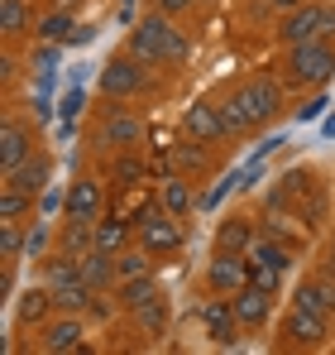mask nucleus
<instances>
[{"instance_id": "nucleus-1", "label": "nucleus", "mask_w": 335, "mask_h": 355, "mask_svg": "<svg viewBox=\"0 0 335 355\" xmlns=\"http://www.w3.org/2000/svg\"><path fill=\"white\" fill-rule=\"evenodd\" d=\"M287 96H292V87L282 82V72H244L239 82H230L211 101L221 106L230 135L239 139V135H254V130L273 125L287 111Z\"/></svg>"}, {"instance_id": "nucleus-15", "label": "nucleus", "mask_w": 335, "mask_h": 355, "mask_svg": "<svg viewBox=\"0 0 335 355\" xmlns=\"http://www.w3.org/2000/svg\"><path fill=\"white\" fill-rule=\"evenodd\" d=\"M177 125H182V135H192V139H201V144H230L235 135H230V125H225L221 106L211 101V96H201V101H187L182 106V116H177Z\"/></svg>"}, {"instance_id": "nucleus-40", "label": "nucleus", "mask_w": 335, "mask_h": 355, "mask_svg": "<svg viewBox=\"0 0 335 355\" xmlns=\"http://www.w3.org/2000/svg\"><path fill=\"white\" fill-rule=\"evenodd\" d=\"M321 264H326V269L335 264V226H331V236H326V245H321Z\"/></svg>"}, {"instance_id": "nucleus-5", "label": "nucleus", "mask_w": 335, "mask_h": 355, "mask_svg": "<svg viewBox=\"0 0 335 355\" xmlns=\"http://www.w3.org/2000/svg\"><path fill=\"white\" fill-rule=\"evenodd\" d=\"M335 341V317L316 307L311 297H297L282 307L278 317V351H326Z\"/></svg>"}, {"instance_id": "nucleus-4", "label": "nucleus", "mask_w": 335, "mask_h": 355, "mask_svg": "<svg viewBox=\"0 0 335 355\" xmlns=\"http://www.w3.org/2000/svg\"><path fill=\"white\" fill-rule=\"evenodd\" d=\"M154 72L159 67L139 62L129 49H115L111 58L96 67V92L111 96V101H154V96H163V82Z\"/></svg>"}, {"instance_id": "nucleus-17", "label": "nucleus", "mask_w": 335, "mask_h": 355, "mask_svg": "<svg viewBox=\"0 0 335 355\" xmlns=\"http://www.w3.org/2000/svg\"><path fill=\"white\" fill-rule=\"evenodd\" d=\"M230 302H235V317H239L244 336H259V331H269V327H273L278 293H269V288H259V284H244L239 293H230Z\"/></svg>"}, {"instance_id": "nucleus-39", "label": "nucleus", "mask_w": 335, "mask_h": 355, "mask_svg": "<svg viewBox=\"0 0 335 355\" xmlns=\"http://www.w3.org/2000/svg\"><path fill=\"white\" fill-rule=\"evenodd\" d=\"M269 15H287V10H297V5H307V0H259Z\"/></svg>"}, {"instance_id": "nucleus-7", "label": "nucleus", "mask_w": 335, "mask_h": 355, "mask_svg": "<svg viewBox=\"0 0 335 355\" xmlns=\"http://www.w3.org/2000/svg\"><path fill=\"white\" fill-rule=\"evenodd\" d=\"M115 302H120V312L134 322L139 336H168L172 312H168L163 284H159L154 274H144V279H125V284L115 288Z\"/></svg>"}, {"instance_id": "nucleus-42", "label": "nucleus", "mask_w": 335, "mask_h": 355, "mask_svg": "<svg viewBox=\"0 0 335 355\" xmlns=\"http://www.w3.org/2000/svg\"><path fill=\"white\" fill-rule=\"evenodd\" d=\"M57 10H77V5H82V0H53Z\"/></svg>"}, {"instance_id": "nucleus-44", "label": "nucleus", "mask_w": 335, "mask_h": 355, "mask_svg": "<svg viewBox=\"0 0 335 355\" xmlns=\"http://www.w3.org/2000/svg\"><path fill=\"white\" fill-rule=\"evenodd\" d=\"M120 5H125V10H129V5H134V0H120Z\"/></svg>"}, {"instance_id": "nucleus-19", "label": "nucleus", "mask_w": 335, "mask_h": 355, "mask_svg": "<svg viewBox=\"0 0 335 355\" xmlns=\"http://www.w3.org/2000/svg\"><path fill=\"white\" fill-rule=\"evenodd\" d=\"M201 284L206 293H239L249 284V254H230V250H211L206 269H201Z\"/></svg>"}, {"instance_id": "nucleus-2", "label": "nucleus", "mask_w": 335, "mask_h": 355, "mask_svg": "<svg viewBox=\"0 0 335 355\" xmlns=\"http://www.w3.org/2000/svg\"><path fill=\"white\" fill-rule=\"evenodd\" d=\"M120 49H129L139 62H149V67H159V72H187L192 58H197V44H192V34L182 29V19H168L159 10H144V15L134 19V29L125 34Z\"/></svg>"}, {"instance_id": "nucleus-11", "label": "nucleus", "mask_w": 335, "mask_h": 355, "mask_svg": "<svg viewBox=\"0 0 335 355\" xmlns=\"http://www.w3.org/2000/svg\"><path fill=\"white\" fill-rule=\"evenodd\" d=\"M87 336H91V317L87 312H53L34 331V351L39 355H72V351H87Z\"/></svg>"}, {"instance_id": "nucleus-18", "label": "nucleus", "mask_w": 335, "mask_h": 355, "mask_svg": "<svg viewBox=\"0 0 335 355\" xmlns=\"http://www.w3.org/2000/svg\"><path fill=\"white\" fill-rule=\"evenodd\" d=\"M264 236V221L259 211H225L216 221V236H211V250H230V254H249V245Z\"/></svg>"}, {"instance_id": "nucleus-14", "label": "nucleus", "mask_w": 335, "mask_h": 355, "mask_svg": "<svg viewBox=\"0 0 335 355\" xmlns=\"http://www.w3.org/2000/svg\"><path fill=\"white\" fill-rule=\"evenodd\" d=\"M44 144H39V125L29 116H5V130H0V178L5 173H15L29 154H39Z\"/></svg>"}, {"instance_id": "nucleus-38", "label": "nucleus", "mask_w": 335, "mask_h": 355, "mask_svg": "<svg viewBox=\"0 0 335 355\" xmlns=\"http://www.w3.org/2000/svg\"><path fill=\"white\" fill-rule=\"evenodd\" d=\"M321 39H335V0H321Z\"/></svg>"}, {"instance_id": "nucleus-22", "label": "nucleus", "mask_w": 335, "mask_h": 355, "mask_svg": "<svg viewBox=\"0 0 335 355\" xmlns=\"http://www.w3.org/2000/svg\"><path fill=\"white\" fill-rule=\"evenodd\" d=\"M154 197L163 202L177 221H192V216L201 211V192H197V182L182 178V173H163V178H159V187H154Z\"/></svg>"}, {"instance_id": "nucleus-23", "label": "nucleus", "mask_w": 335, "mask_h": 355, "mask_svg": "<svg viewBox=\"0 0 335 355\" xmlns=\"http://www.w3.org/2000/svg\"><path fill=\"white\" fill-rule=\"evenodd\" d=\"M106 182L125 187V192L144 187L149 182V154L144 149H115V154H106Z\"/></svg>"}, {"instance_id": "nucleus-8", "label": "nucleus", "mask_w": 335, "mask_h": 355, "mask_svg": "<svg viewBox=\"0 0 335 355\" xmlns=\"http://www.w3.org/2000/svg\"><path fill=\"white\" fill-rule=\"evenodd\" d=\"M129 221H134V245H144V250H149V254H159V259L182 254V245H187V236H192V226H187V221H177L159 197L139 202V207L129 211Z\"/></svg>"}, {"instance_id": "nucleus-32", "label": "nucleus", "mask_w": 335, "mask_h": 355, "mask_svg": "<svg viewBox=\"0 0 335 355\" xmlns=\"http://www.w3.org/2000/svg\"><path fill=\"white\" fill-rule=\"evenodd\" d=\"M19 259H24V226L0 221V264H19Z\"/></svg>"}, {"instance_id": "nucleus-35", "label": "nucleus", "mask_w": 335, "mask_h": 355, "mask_svg": "<svg viewBox=\"0 0 335 355\" xmlns=\"http://www.w3.org/2000/svg\"><path fill=\"white\" fill-rule=\"evenodd\" d=\"M62 202H67V187H57V182H48V192L39 197V216H62Z\"/></svg>"}, {"instance_id": "nucleus-13", "label": "nucleus", "mask_w": 335, "mask_h": 355, "mask_svg": "<svg viewBox=\"0 0 335 355\" xmlns=\"http://www.w3.org/2000/svg\"><path fill=\"white\" fill-rule=\"evenodd\" d=\"M197 322H201V336L211 341V346H239L244 341V327H239V317H235V302L225 293H206V302L197 307Z\"/></svg>"}, {"instance_id": "nucleus-29", "label": "nucleus", "mask_w": 335, "mask_h": 355, "mask_svg": "<svg viewBox=\"0 0 335 355\" xmlns=\"http://www.w3.org/2000/svg\"><path fill=\"white\" fill-rule=\"evenodd\" d=\"M34 216H39V197H29V192H19V187L0 182V221H19V226H29Z\"/></svg>"}, {"instance_id": "nucleus-21", "label": "nucleus", "mask_w": 335, "mask_h": 355, "mask_svg": "<svg viewBox=\"0 0 335 355\" xmlns=\"http://www.w3.org/2000/svg\"><path fill=\"white\" fill-rule=\"evenodd\" d=\"M53 312H57L53 288L34 279V284H29L24 293L15 297V331H39V327H44V322H48Z\"/></svg>"}, {"instance_id": "nucleus-27", "label": "nucleus", "mask_w": 335, "mask_h": 355, "mask_svg": "<svg viewBox=\"0 0 335 355\" xmlns=\"http://www.w3.org/2000/svg\"><path fill=\"white\" fill-rule=\"evenodd\" d=\"M292 293H297V297H311L316 307H326V312L335 317V274L326 269V264H311V269L302 274V284H297Z\"/></svg>"}, {"instance_id": "nucleus-26", "label": "nucleus", "mask_w": 335, "mask_h": 355, "mask_svg": "<svg viewBox=\"0 0 335 355\" xmlns=\"http://www.w3.org/2000/svg\"><path fill=\"white\" fill-rule=\"evenodd\" d=\"M77 269H82V279L96 288V293H115L120 288V269H115V254H106V250H87L82 259H77Z\"/></svg>"}, {"instance_id": "nucleus-28", "label": "nucleus", "mask_w": 335, "mask_h": 355, "mask_svg": "<svg viewBox=\"0 0 335 355\" xmlns=\"http://www.w3.org/2000/svg\"><path fill=\"white\" fill-rule=\"evenodd\" d=\"M134 245V221L129 216H101L96 221V250H106V254H120V250H129Z\"/></svg>"}, {"instance_id": "nucleus-24", "label": "nucleus", "mask_w": 335, "mask_h": 355, "mask_svg": "<svg viewBox=\"0 0 335 355\" xmlns=\"http://www.w3.org/2000/svg\"><path fill=\"white\" fill-rule=\"evenodd\" d=\"M0 182H10V187H19V192H29V197H44V192H48V182H53V154H48V149L29 154L15 173H5Z\"/></svg>"}, {"instance_id": "nucleus-37", "label": "nucleus", "mask_w": 335, "mask_h": 355, "mask_svg": "<svg viewBox=\"0 0 335 355\" xmlns=\"http://www.w3.org/2000/svg\"><path fill=\"white\" fill-rule=\"evenodd\" d=\"M321 111H326V92H307V101H302L292 116H297V120H316Z\"/></svg>"}, {"instance_id": "nucleus-10", "label": "nucleus", "mask_w": 335, "mask_h": 355, "mask_svg": "<svg viewBox=\"0 0 335 355\" xmlns=\"http://www.w3.org/2000/svg\"><path fill=\"white\" fill-rule=\"evenodd\" d=\"M292 269H297V250L292 245H282L273 236H259L249 245V284H259L269 293H282Z\"/></svg>"}, {"instance_id": "nucleus-33", "label": "nucleus", "mask_w": 335, "mask_h": 355, "mask_svg": "<svg viewBox=\"0 0 335 355\" xmlns=\"http://www.w3.org/2000/svg\"><path fill=\"white\" fill-rule=\"evenodd\" d=\"M62 49H67V44H48V39H39V49H29V67H39V72H53L57 58H62Z\"/></svg>"}, {"instance_id": "nucleus-25", "label": "nucleus", "mask_w": 335, "mask_h": 355, "mask_svg": "<svg viewBox=\"0 0 335 355\" xmlns=\"http://www.w3.org/2000/svg\"><path fill=\"white\" fill-rule=\"evenodd\" d=\"M34 29H39L34 0H0V39H5V49H15L19 39H34Z\"/></svg>"}, {"instance_id": "nucleus-30", "label": "nucleus", "mask_w": 335, "mask_h": 355, "mask_svg": "<svg viewBox=\"0 0 335 355\" xmlns=\"http://www.w3.org/2000/svg\"><path fill=\"white\" fill-rule=\"evenodd\" d=\"M72 34H77V24H72V10H44L39 15V29H34V39H48V44H72Z\"/></svg>"}, {"instance_id": "nucleus-16", "label": "nucleus", "mask_w": 335, "mask_h": 355, "mask_svg": "<svg viewBox=\"0 0 335 355\" xmlns=\"http://www.w3.org/2000/svg\"><path fill=\"white\" fill-rule=\"evenodd\" d=\"M168 173H182V178H192V182L211 178L216 173V144H201L192 135H177L168 144Z\"/></svg>"}, {"instance_id": "nucleus-41", "label": "nucleus", "mask_w": 335, "mask_h": 355, "mask_svg": "<svg viewBox=\"0 0 335 355\" xmlns=\"http://www.w3.org/2000/svg\"><path fill=\"white\" fill-rule=\"evenodd\" d=\"M19 77V62H15V53H5V82H15Z\"/></svg>"}, {"instance_id": "nucleus-9", "label": "nucleus", "mask_w": 335, "mask_h": 355, "mask_svg": "<svg viewBox=\"0 0 335 355\" xmlns=\"http://www.w3.org/2000/svg\"><path fill=\"white\" fill-rule=\"evenodd\" d=\"M278 187V197L311 226V231H321V226H331V182L316 173V168H287V173L273 182Z\"/></svg>"}, {"instance_id": "nucleus-6", "label": "nucleus", "mask_w": 335, "mask_h": 355, "mask_svg": "<svg viewBox=\"0 0 335 355\" xmlns=\"http://www.w3.org/2000/svg\"><path fill=\"white\" fill-rule=\"evenodd\" d=\"M278 72L292 92H326L335 82V39H307L282 49Z\"/></svg>"}, {"instance_id": "nucleus-36", "label": "nucleus", "mask_w": 335, "mask_h": 355, "mask_svg": "<svg viewBox=\"0 0 335 355\" xmlns=\"http://www.w3.org/2000/svg\"><path fill=\"white\" fill-rule=\"evenodd\" d=\"M82 111H87V92H82V87H72V92H62V120L72 125V120L82 116Z\"/></svg>"}, {"instance_id": "nucleus-20", "label": "nucleus", "mask_w": 335, "mask_h": 355, "mask_svg": "<svg viewBox=\"0 0 335 355\" xmlns=\"http://www.w3.org/2000/svg\"><path fill=\"white\" fill-rule=\"evenodd\" d=\"M307 39H321V0H307V5L278 15V29H273V44L278 49L307 44Z\"/></svg>"}, {"instance_id": "nucleus-43", "label": "nucleus", "mask_w": 335, "mask_h": 355, "mask_svg": "<svg viewBox=\"0 0 335 355\" xmlns=\"http://www.w3.org/2000/svg\"><path fill=\"white\" fill-rule=\"evenodd\" d=\"M211 5H216V0H201V10H211Z\"/></svg>"}, {"instance_id": "nucleus-34", "label": "nucleus", "mask_w": 335, "mask_h": 355, "mask_svg": "<svg viewBox=\"0 0 335 355\" xmlns=\"http://www.w3.org/2000/svg\"><path fill=\"white\" fill-rule=\"evenodd\" d=\"M149 10H159V15H168V19H187V15L201 10V0H149Z\"/></svg>"}, {"instance_id": "nucleus-31", "label": "nucleus", "mask_w": 335, "mask_h": 355, "mask_svg": "<svg viewBox=\"0 0 335 355\" xmlns=\"http://www.w3.org/2000/svg\"><path fill=\"white\" fill-rule=\"evenodd\" d=\"M154 264H159V254H149L144 245H129V250H120V254H115L120 284H125V279H144V274H154Z\"/></svg>"}, {"instance_id": "nucleus-3", "label": "nucleus", "mask_w": 335, "mask_h": 355, "mask_svg": "<svg viewBox=\"0 0 335 355\" xmlns=\"http://www.w3.org/2000/svg\"><path fill=\"white\" fill-rule=\"evenodd\" d=\"M87 144L96 154L149 149V116L139 111V101H111V96H101V106L91 111V125H87Z\"/></svg>"}, {"instance_id": "nucleus-12", "label": "nucleus", "mask_w": 335, "mask_h": 355, "mask_svg": "<svg viewBox=\"0 0 335 355\" xmlns=\"http://www.w3.org/2000/svg\"><path fill=\"white\" fill-rule=\"evenodd\" d=\"M111 207V187H106V173H77L67 182V202H62V216L72 221H87L96 226Z\"/></svg>"}]
</instances>
